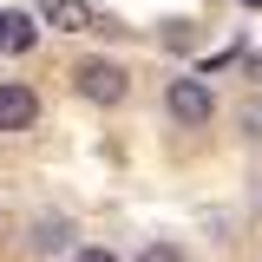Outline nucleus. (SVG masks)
Listing matches in <instances>:
<instances>
[{
    "mask_svg": "<svg viewBox=\"0 0 262 262\" xmlns=\"http://www.w3.org/2000/svg\"><path fill=\"white\" fill-rule=\"evenodd\" d=\"M164 112L177 118V125H210V112H216V98H210V85L203 79H170V92H164Z\"/></svg>",
    "mask_w": 262,
    "mask_h": 262,
    "instance_id": "f03ea898",
    "label": "nucleus"
},
{
    "mask_svg": "<svg viewBox=\"0 0 262 262\" xmlns=\"http://www.w3.org/2000/svg\"><path fill=\"white\" fill-rule=\"evenodd\" d=\"M249 72H256V79H262V59H249Z\"/></svg>",
    "mask_w": 262,
    "mask_h": 262,
    "instance_id": "9d476101",
    "label": "nucleus"
},
{
    "mask_svg": "<svg viewBox=\"0 0 262 262\" xmlns=\"http://www.w3.org/2000/svg\"><path fill=\"white\" fill-rule=\"evenodd\" d=\"M72 262H118V256H112V249H79Z\"/></svg>",
    "mask_w": 262,
    "mask_h": 262,
    "instance_id": "1a4fd4ad",
    "label": "nucleus"
},
{
    "mask_svg": "<svg viewBox=\"0 0 262 262\" xmlns=\"http://www.w3.org/2000/svg\"><path fill=\"white\" fill-rule=\"evenodd\" d=\"M39 20L59 27V33H85L92 27V7H85V0H39Z\"/></svg>",
    "mask_w": 262,
    "mask_h": 262,
    "instance_id": "20e7f679",
    "label": "nucleus"
},
{
    "mask_svg": "<svg viewBox=\"0 0 262 262\" xmlns=\"http://www.w3.org/2000/svg\"><path fill=\"white\" fill-rule=\"evenodd\" d=\"M243 138H256V144H262V105H243Z\"/></svg>",
    "mask_w": 262,
    "mask_h": 262,
    "instance_id": "6e6552de",
    "label": "nucleus"
},
{
    "mask_svg": "<svg viewBox=\"0 0 262 262\" xmlns=\"http://www.w3.org/2000/svg\"><path fill=\"white\" fill-rule=\"evenodd\" d=\"M33 249H39V256H59L66 249V223L59 216H39V223H33Z\"/></svg>",
    "mask_w": 262,
    "mask_h": 262,
    "instance_id": "423d86ee",
    "label": "nucleus"
},
{
    "mask_svg": "<svg viewBox=\"0 0 262 262\" xmlns=\"http://www.w3.org/2000/svg\"><path fill=\"white\" fill-rule=\"evenodd\" d=\"M72 85H79V98H92V105H125L131 72L118 59H85L79 72H72Z\"/></svg>",
    "mask_w": 262,
    "mask_h": 262,
    "instance_id": "f257e3e1",
    "label": "nucleus"
},
{
    "mask_svg": "<svg viewBox=\"0 0 262 262\" xmlns=\"http://www.w3.org/2000/svg\"><path fill=\"white\" fill-rule=\"evenodd\" d=\"M138 262H190V256H184L177 243H144V249H138Z\"/></svg>",
    "mask_w": 262,
    "mask_h": 262,
    "instance_id": "0eeeda50",
    "label": "nucleus"
},
{
    "mask_svg": "<svg viewBox=\"0 0 262 262\" xmlns=\"http://www.w3.org/2000/svg\"><path fill=\"white\" fill-rule=\"evenodd\" d=\"M256 203H262V190H256Z\"/></svg>",
    "mask_w": 262,
    "mask_h": 262,
    "instance_id": "9b49d317",
    "label": "nucleus"
},
{
    "mask_svg": "<svg viewBox=\"0 0 262 262\" xmlns=\"http://www.w3.org/2000/svg\"><path fill=\"white\" fill-rule=\"evenodd\" d=\"M33 13H0V53H27L33 46Z\"/></svg>",
    "mask_w": 262,
    "mask_h": 262,
    "instance_id": "39448f33",
    "label": "nucleus"
},
{
    "mask_svg": "<svg viewBox=\"0 0 262 262\" xmlns=\"http://www.w3.org/2000/svg\"><path fill=\"white\" fill-rule=\"evenodd\" d=\"M39 118V92L27 79H0V131H33Z\"/></svg>",
    "mask_w": 262,
    "mask_h": 262,
    "instance_id": "7ed1b4c3",
    "label": "nucleus"
}]
</instances>
